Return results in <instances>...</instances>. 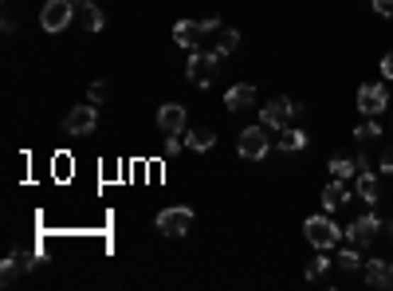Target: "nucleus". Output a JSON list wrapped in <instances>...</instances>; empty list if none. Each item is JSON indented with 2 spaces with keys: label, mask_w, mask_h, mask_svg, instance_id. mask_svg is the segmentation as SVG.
<instances>
[{
  "label": "nucleus",
  "mask_w": 393,
  "mask_h": 291,
  "mask_svg": "<svg viewBox=\"0 0 393 291\" xmlns=\"http://www.w3.org/2000/svg\"><path fill=\"white\" fill-rule=\"evenodd\" d=\"M303 232H307V240L311 244H315V248H334V244H338V224L331 221V216H307V224H303Z\"/></svg>",
  "instance_id": "f03ea898"
},
{
  "label": "nucleus",
  "mask_w": 393,
  "mask_h": 291,
  "mask_svg": "<svg viewBox=\"0 0 393 291\" xmlns=\"http://www.w3.org/2000/svg\"><path fill=\"white\" fill-rule=\"evenodd\" d=\"M216 67H221V55H216V52H193V55H189L185 75L193 79L196 87H209L216 79Z\"/></svg>",
  "instance_id": "7ed1b4c3"
},
{
  "label": "nucleus",
  "mask_w": 393,
  "mask_h": 291,
  "mask_svg": "<svg viewBox=\"0 0 393 291\" xmlns=\"http://www.w3.org/2000/svg\"><path fill=\"white\" fill-rule=\"evenodd\" d=\"M354 138H358V142H374V138H382V126L370 119V122H362V126L354 130Z\"/></svg>",
  "instance_id": "4be33fe9"
},
{
  "label": "nucleus",
  "mask_w": 393,
  "mask_h": 291,
  "mask_svg": "<svg viewBox=\"0 0 393 291\" xmlns=\"http://www.w3.org/2000/svg\"><path fill=\"white\" fill-rule=\"evenodd\" d=\"M267 146H272V138H267V126L260 122V126H244L240 130V158H248V162H260V158H267Z\"/></svg>",
  "instance_id": "f257e3e1"
},
{
  "label": "nucleus",
  "mask_w": 393,
  "mask_h": 291,
  "mask_svg": "<svg viewBox=\"0 0 393 291\" xmlns=\"http://www.w3.org/2000/svg\"><path fill=\"white\" fill-rule=\"evenodd\" d=\"M252 103H256V87L252 83H236L224 94V106H228V111H248Z\"/></svg>",
  "instance_id": "9b49d317"
},
{
  "label": "nucleus",
  "mask_w": 393,
  "mask_h": 291,
  "mask_svg": "<svg viewBox=\"0 0 393 291\" xmlns=\"http://www.w3.org/2000/svg\"><path fill=\"white\" fill-rule=\"evenodd\" d=\"M382 75H385V79H393V52H385V55H382Z\"/></svg>",
  "instance_id": "bb28decb"
},
{
  "label": "nucleus",
  "mask_w": 393,
  "mask_h": 291,
  "mask_svg": "<svg viewBox=\"0 0 393 291\" xmlns=\"http://www.w3.org/2000/svg\"><path fill=\"white\" fill-rule=\"evenodd\" d=\"M331 264H334V260H326V256H323V248H319V256L307 264V280H323V272H326Z\"/></svg>",
  "instance_id": "412c9836"
},
{
  "label": "nucleus",
  "mask_w": 393,
  "mask_h": 291,
  "mask_svg": "<svg viewBox=\"0 0 393 291\" xmlns=\"http://www.w3.org/2000/svg\"><path fill=\"white\" fill-rule=\"evenodd\" d=\"M236 48H240V32H236V28H221V40H216V48H213V52L224 60V55H232Z\"/></svg>",
  "instance_id": "6ab92c4d"
},
{
  "label": "nucleus",
  "mask_w": 393,
  "mask_h": 291,
  "mask_svg": "<svg viewBox=\"0 0 393 291\" xmlns=\"http://www.w3.org/2000/svg\"><path fill=\"white\" fill-rule=\"evenodd\" d=\"M189 224H193V209L185 205H173L157 213V232H165V236H185Z\"/></svg>",
  "instance_id": "0eeeda50"
},
{
  "label": "nucleus",
  "mask_w": 393,
  "mask_h": 291,
  "mask_svg": "<svg viewBox=\"0 0 393 291\" xmlns=\"http://www.w3.org/2000/svg\"><path fill=\"white\" fill-rule=\"evenodd\" d=\"M103 94H106L103 83H91V103H103Z\"/></svg>",
  "instance_id": "cd10ccee"
},
{
  "label": "nucleus",
  "mask_w": 393,
  "mask_h": 291,
  "mask_svg": "<svg viewBox=\"0 0 393 291\" xmlns=\"http://www.w3.org/2000/svg\"><path fill=\"white\" fill-rule=\"evenodd\" d=\"M358 197L366 201L370 209L377 205V197H382V185H377V177L370 170H358Z\"/></svg>",
  "instance_id": "2eb2a0df"
},
{
  "label": "nucleus",
  "mask_w": 393,
  "mask_h": 291,
  "mask_svg": "<svg viewBox=\"0 0 393 291\" xmlns=\"http://www.w3.org/2000/svg\"><path fill=\"white\" fill-rule=\"evenodd\" d=\"M157 126L165 130V134H185L189 130V114L181 103H165L162 111H157Z\"/></svg>",
  "instance_id": "1a4fd4ad"
},
{
  "label": "nucleus",
  "mask_w": 393,
  "mask_h": 291,
  "mask_svg": "<svg viewBox=\"0 0 393 291\" xmlns=\"http://www.w3.org/2000/svg\"><path fill=\"white\" fill-rule=\"evenodd\" d=\"M385 106H389V91H385L382 83H366V87H358V111L366 114V119L382 114Z\"/></svg>",
  "instance_id": "6e6552de"
},
{
  "label": "nucleus",
  "mask_w": 393,
  "mask_h": 291,
  "mask_svg": "<svg viewBox=\"0 0 393 291\" xmlns=\"http://www.w3.org/2000/svg\"><path fill=\"white\" fill-rule=\"evenodd\" d=\"M71 16H75V0H48L40 12V24L43 32H63L71 24Z\"/></svg>",
  "instance_id": "20e7f679"
},
{
  "label": "nucleus",
  "mask_w": 393,
  "mask_h": 291,
  "mask_svg": "<svg viewBox=\"0 0 393 291\" xmlns=\"http://www.w3.org/2000/svg\"><path fill=\"white\" fill-rule=\"evenodd\" d=\"M185 142L193 146L196 154H205V150H213V146H216V134L209 126H193V130H185Z\"/></svg>",
  "instance_id": "dca6fc26"
},
{
  "label": "nucleus",
  "mask_w": 393,
  "mask_h": 291,
  "mask_svg": "<svg viewBox=\"0 0 393 291\" xmlns=\"http://www.w3.org/2000/svg\"><path fill=\"white\" fill-rule=\"evenodd\" d=\"M377 232H382V221H377L374 213H366V216H358V221H354L350 229H346V236H350L354 244H358V248H370V240H374Z\"/></svg>",
  "instance_id": "9d476101"
},
{
  "label": "nucleus",
  "mask_w": 393,
  "mask_h": 291,
  "mask_svg": "<svg viewBox=\"0 0 393 291\" xmlns=\"http://www.w3.org/2000/svg\"><path fill=\"white\" fill-rule=\"evenodd\" d=\"M299 111V106L291 103L287 94H279V99H272L267 106H260V122H264L267 130H283L291 122V114Z\"/></svg>",
  "instance_id": "423d86ee"
},
{
  "label": "nucleus",
  "mask_w": 393,
  "mask_h": 291,
  "mask_svg": "<svg viewBox=\"0 0 393 291\" xmlns=\"http://www.w3.org/2000/svg\"><path fill=\"white\" fill-rule=\"evenodd\" d=\"M177 150H181V134H170V138H165V154H177Z\"/></svg>",
  "instance_id": "a878e982"
},
{
  "label": "nucleus",
  "mask_w": 393,
  "mask_h": 291,
  "mask_svg": "<svg viewBox=\"0 0 393 291\" xmlns=\"http://www.w3.org/2000/svg\"><path fill=\"white\" fill-rule=\"evenodd\" d=\"M79 16H83V28L87 32H103V9L99 4H91V0H83V9H79Z\"/></svg>",
  "instance_id": "a211bd4d"
},
{
  "label": "nucleus",
  "mask_w": 393,
  "mask_h": 291,
  "mask_svg": "<svg viewBox=\"0 0 393 291\" xmlns=\"http://www.w3.org/2000/svg\"><path fill=\"white\" fill-rule=\"evenodd\" d=\"M94 126H99V111H94V103L71 106L67 119H63V130H67V134H75V138H87Z\"/></svg>",
  "instance_id": "39448f33"
},
{
  "label": "nucleus",
  "mask_w": 393,
  "mask_h": 291,
  "mask_svg": "<svg viewBox=\"0 0 393 291\" xmlns=\"http://www.w3.org/2000/svg\"><path fill=\"white\" fill-rule=\"evenodd\" d=\"M334 264H338L342 268V272H358V252H350V248H346V252H338V260H334Z\"/></svg>",
  "instance_id": "5701e85b"
},
{
  "label": "nucleus",
  "mask_w": 393,
  "mask_h": 291,
  "mask_svg": "<svg viewBox=\"0 0 393 291\" xmlns=\"http://www.w3.org/2000/svg\"><path fill=\"white\" fill-rule=\"evenodd\" d=\"M382 173H393V142L385 146V154H382Z\"/></svg>",
  "instance_id": "393cba45"
},
{
  "label": "nucleus",
  "mask_w": 393,
  "mask_h": 291,
  "mask_svg": "<svg viewBox=\"0 0 393 291\" xmlns=\"http://www.w3.org/2000/svg\"><path fill=\"white\" fill-rule=\"evenodd\" d=\"M201 35H205L201 32V20H177V24H173V40H177L185 52H193Z\"/></svg>",
  "instance_id": "f8f14e48"
},
{
  "label": "nucleus",
  "mask_w": 393,
  "mask_h": 291,
  "mask_svg": "<svg viewBox=\"0 0 393 291\" xmlns=\"http://www.w3.org/2000/svg\"><path fill=\"white\" fill-rule=\"evenodd\" d=\"M275 146H279V150H287V154H299V150H307V130L283 126L279 138H275Z\"/></svg>",
  "instance_id": "ddd939ff"
},
{
  "label": "nucleus",
  "mask_w": 393,
  "mask_h": 291,
  "mask_svg": "<svg viewBox=\"0 0 393 291\" xmlns=\"http://www.w3.org/2000/svg\"><path fill=\"white\" fill-rule=\"evenodd\" d=\"M374 12L377 16H393V0H374Z\"/></svg>",
  "instance_id": "b1692460"
},
{
  "label": "nucleus",
  "mask_w": 393,
  "mask_h": 291,
  "mask_svg": "<svg viewBox=\"0 0 393 291\" xmlns=\"http://www.w3.org/2000/svg\"><path fill=\"white\" fill-rule=\"evenodd\" d=\"M346 201H350V193H346V189H342V181L334 177L331 185L323 189V209H326V213H334V209H342Z\"/></svg>",
  "instance_id": "f3484780"
},
{
  "label": "nucleus",
  "mask_w": 393,
  "mask_h": 291,
  "mask_svg": "<svg viewBox=\"0 0 393 291\" xmlns=\"http://www.w3.org/2000/svg\"><path fill=\"white\" fill-rule=\"evenodd\" d=\"M331 173L338 181H346V177H354V173H358V165H354L350 158H331Z\"/></svg>",
  "instance_id": "aec40b11"
},
{
  "label": "nucleus",
  "mask_w": 393,
  "mask_h": 291,
  "mask_svg": "<svg viewBox=\"0 0 393 291\" xmlns=\"http://www.w3.org/2000/svg\"><path fill=\"white\" fill-rule=\"evenodd\" d=\"M366 283L370 287H393V268L385 260H370L366 264Z\"/></svg>",
  "instance_id": "4468645a"
}]
</instances>
